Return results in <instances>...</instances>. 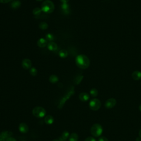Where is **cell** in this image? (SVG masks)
Instances as JSON below:
<instances>
[{
	"label": "cell",
	"mask_w": 141,
	"mask_h": 141,
	"mask_svg": "<svg viewBox=\"0 0 141 141\" xmlns=\"http://www.w3.org/2000/svg\"><path fill=\"white\" fill-rule=\"evenodd\" d=\"M76 64L80 69H86L90 65V61L87 56L79 55L76 58Z\"/></svg>",
	"instance_id": "1"
},
{
	"label": "cell",
	"mask_w": 141,
	"mask_h": 141,
	"mask_svg": "<svg viewBox=\"0 0 141 141\" xmlns=\"http://www.w3.org/2000/svg\"><path fill=\"white\" fill-rule=\"evenodd\" d=\"M42 11L45 13L49 14L53 13L55 10V5L54 3L50 0H46L41 4V7Z\"/></svg>",
	"instance_id": "2"
},
{
	"label": "cell",
	"mask_w": 141,
	"mask_h": 141,
	"mask_svg": "<svg viewBox=\"0 0 141 141\" xmlns=\"http://www.w3.org/2000/svg\"><path fill=\"white\" fill-rule=\"evenodd\" d=\"M103 131V127L99 123L94 124L91 127V132L94 137H98L100 136Z\"/></svg>",
	"instance_id": "3"
},
{
	"label": "cell",
	"mask_w": 141,
	"mask_h": 141,
	"mask_svg": "<svg viewBox=\"0 0 141 141\" xmlns=\"http://www.w3.org/2000/svg\"><path fill=\"white\" fill-rule=\"evenodd\" d=\"M32 113L33 115L37 118H42L45 116L46 111L45 109L42 107H35L33 110Z\"/></svg>",
	"instance_id": "4"
},
{
	"label": "cell",
	"mask_w": 141,
	"mask_h": 141,
	"mask_svg": "<svg viewBox=\"0 0 141 141\" xmlns=\"http://www.w3.org/2000/svg\"><path fill=\"white\" fill-rule=\"evenodd\" d=\"M101 101L98 99H93L89 102V108L93 111H97L101 107Z\"/></svg>",
	"instance_id": "5"
},
{
	"label": "cell",
	"mask_w": 141,
	"mask_h": 141,
	"mask_svg": "<svg viewBox=\"0 0 141 141\" xmlns=\"http://www.w3.org/2000/svg\"><path fill=\"white\" fill-rule=\"evenodd\" d=\"M74 94V87H73L72 88L71 91L68 93L65 97H64V98H62L59 105V108H61L62 106H63L64 104L67 100V99H69L73 94Z\"/></svg>",
	"instance_id": "6"
},
{
	"label": "cell",
	"mask_w": 141,
	"mask_h": 141,
	"mask_svg": "<svg viewBox=\"0 0 141 141\" xmlns=\"http://www.w3.org/2000/svg\"><path fill=\"white\" fill-rule=\"evenodd\" d=\"M116 104V100L114 98H110L105 103V106L108 109H111L114 108Z\"/></svg>",
	"instance_id": "7"
},
{
	"label": "cell",
	"mask_w": 141,
	"mask_h": 141,
	"mask_svg": "<svg viewBox=\"0 0 141 141\" xmlns=\"http://www.w3.org/2000/svg\"><path fill=\"white\" fill-rule=\"evenodd\" d=\"M22 65L24 69L30 70L31 68H32V61L28 59H25L22 61Z\"/></svg>",
	"instance_id": "8"
},
{
	"label": "cell",
	"mask_w": 141,
	"mask_h": 141,
	"mask_svg": "<svg viewBox=\"0 0 141 141\" xmlns=\"http://www.w3.org/2000/svg\"><path fill=\"white\" fill-rule=\"evenodd\" d=\"M19 130L22 133H26L28 132L29 127L25 123H21L19 125Z\"/></svg>",
	"instance_id": "9"
},
{
	"label": "cell",
	"mask_w": 141,
	"mask_h": 141,
	"mask_svg": "<svg viewBox=\"0 0 141 141\" xmlns=\"http://www.w3.org/2000/svg\"><path fill=\"white\" fill-rule=\"evenodd\" d=\"M48 41L46 40V39L45 38H40L38 40L37 42V45L39 47V48H43L46 47L47 45H48Z\"/></svg>",
	"instance_id": "10"
},
{
	"label": "cell",
	"mask_w": 141,
	"mask_h": 141,
	"mask_svg": "<svg viewBox=\"0 0 141 141\" xmlns=\"http://www.w3.org/2000/svg\"><path fill=\"white\" fill-rule=\"evenodd\" d=\"M48 49L51 51H55L57 49H58V46H57V44L54 41H51V42H49L47 45Z\"/></svg>",
	"instance_id": "11"
},
{
	"label": "cell",
	"mask_w": 141,
	"mask_h": 141,
	"mask_svg": "<svg viewBox=\"0 0 141 141\" xmlns=\"http://www.w3.org/2000/svg\"><path fill=\"white\" fill-rule=\"evenodd\" d=\"M89 98H90L89 95L88 93L85 92L81 93L79 95V98L80 99V100L83 102L88 101L89 99Z\"/></svg>",
	"instance_id": "12"
},
{
	"label": "cell",
	"mask_w": 141,
	"mask_h": 141,
	"mask_svg": "<svg viewBox=\"0 0 141 141\" xmlns=\"http://www.w3.org/2000/svg\"><path fill=\"white\" fill-rule=\"evenodd\" d=\"M22 3L21 2L18 1V0H14V1H13L11 3V7L12 8L15 9H17L19 8L20 6H21Z\"/></svg>",
	"instance_id": "13"
},
{
	"label": "cell",
	"mask_w": 141,
	"mask_h": 141,
	"mask_svg": "<svg viewBox=\"0 0 141 141\" xmlns=\"http://www.w3.org/2000/svg\"><path fill=\"white\" fill-rule=\"evenodd\" d=\"M132 77L133 80L138 81L141 79V72L138 71H136L133 72L132 74Z\"/></svg>",
	"instance_id": "14"
},
{
	"label": "cell",
	"mask_w": 141,
	"mask_h": 141,
	"mask_svg": "<svg viewBox=\"0 0 141 141\" xmlns=\"http://www.w3.org/2000/svg\"><path fill=\"white\" fill-rule=\"evenodd\" d=\"M44 121L46 124L51 125L54 122V119L51 115H47L44 119Z\"/></svg>",
	"instance_id": "15"
},
{
	"label": "cell",
	"mask_w": 141,
	"mask_h": 141,
	"mask_svg": "<svg viewBox=\"0 0 141 141\" xmlns=\"http://www.w3.org/2000/svg\"><path fill=\"white\" fill-rule=\"evenodd\" d=\"M62 11L65 14H68L70 12V7L67 3H62L61 5Z\"/></svg>",
	"instance_id": "16"
},
{
	"label": "cell",
	"mask_w": 141,
	"mask_h": 141,
	"mask_svg": "<svg viewBox=\"0 0 141 141\" xmlns=\"http://www.w3.org/2000/svg\"><path fill=\"white\" fill-rule=\"evenodd\" d=\"M68 55H69L68 51L65 49L60 50L59 53V55L61 58H66L68 56Z\"/></svg>",
	"instance_id": "17"
},
{
	"label": "cell",
	"mask_w": 141,
	"mask_h": 141,
	"mask_svg": "<svg viewBox=\"0 0 141 141\" xmlns=\"http://www.w3.org/2000/svg\"><path fill=\"white\" fill-rule=\"evenodd\" d=\"M45 39L48 41L51 42V41H53L55 39V37L53 34L48 33L45 35Z\"/></svg>",
	"instance_id": "18"
},
{
	"label": "cell",
	"mask_w": 141,
	"mask_h": 141,
	"mask_svg": "<svg viewBox=\"0 0 141 141\" xmlns=\"http://www.w3.org/2000/svg\"><path fill=\"white\" fill-rule=\"evenodd\" d=\"M59 77H57L56 75H51L49 77V81L51 83H57V82L59 81Z\"/></svg>",
	"instance_id": "19"
},
{
	"label": "cell",
	"mask_w": 141,
	"mask_h": 141,
	"mask_svg": "<svg viewBox=\"0 0 141 141\" xmlns=\"http://www.w3.org/2000/svg\"><path fill=\"white\" fill-rule=\"evenodd\" d=\"M42 12L43 11L41 8H40L39 7H36L33 9V13L35 15V16H40L41 14V12Z\"/></svg>",
	"instance_id": "20"
},
{
	"label": "cell",
	"mask_w": 141,
	"mask_h": 141,
	"mask_svg": "<svg viewBox=\"0 0 141 141\" xmlns=\"http://www.w3.org/2000/svg\"><path fill=\"white\" fill-rule=\"evenodd\" d=\"M78 135L76 133H72L69 137V141H78Z\"/></svg>",
	"instance_id": "21"
},
{
	"label": "cell",
	"mask_w": 141,
	"mask_h": 141,
	"mask_svg": "<svg viewBox=\"0 0 141 141\" xmlns=\"http://www.w3.org/2000/svg\"><path fill=\"white\" fill-rule=\"evenodd\" d=\"M39 28L40 29L45 30H46L48 28L49 25H48V23H47L44 22H41L39 24Z\"/></svg>",
	"instance_id": "22"
},
{
	"label": "cell",
	"mask_w": 141,
	"mask_h": 141,
	"mask_svg": "<svg viewBox=\"0 0 141 141\" xmlns=\"http://www.w3.org/2000/svg\"><path fill=\"white\" fill-rule=\"evenodd\" d=\"M29 72H30V74L32 76H35L38 74V70L36 69L35 67H32L29 70Z\"/></svg>",
	"instance_id": "23"
},
{
	"label": "cell",
	"mask_w": 141,
	"mask_h": 141,
	"mask_svg": "<svg viewBox=\"0 0 141 141\" xmlns=\"http://www.w3.org/2000/svg\"><path fill=\"white\" fill-rule=\"evenodd\" d=\"M83 78V76H78L77 77H76V78L75 79L74 81V83H75L76 84H79L81 82V81H82Z\"/></svg>",
	"instance_id": "24"
},
{
	"label": "cell",
	"mask_w": 141,
	"mask_h": 141,
	"mask_svg": "<svg viewBox=\"0 0 141 141\" xmlns=\"http://www.w3.org/2000/svg\"><path fill=\"white\" fill-rule=\"evenodd\" d=\"M90 94L92 97H96L98 95V91L95 88H93L90 91Z\"/></svg>",
	"instance_id": "25"
},
{
	"label": "cell",
	"mask_w": 141,
	"mask_h": 141,
	"mask_svg": "<svg viewBox=\"0 0 141 141\" xmlns=\"http://www.w3.org/2000/svg\"><path fill=\"white\" fill-rule=\"evenodd\" d=\"M61 136H62V137H64V138L67 139V138H69V137H70L69 132H68V131H64L63 133H62Z\"/></svg>",
	"instance_id": "26"
},
{
	"label": "cell",
	"mask_w": 141,
	"mask_h": 141,
	"mask_svg": "<svg viewBox=\"0 0 141 141\" xmlns=\"http://www.w3.org/2000/svg\"><path fill=\"white\" fill-rule=\"evenodd\" d=\"M85 141H96V139L93 137H88L85 139Z\"/></svg>",
	"instance_id": "27"
},
{
	"label": "cell",
	"mask_w": 141,
	"mask_h": 141,
	"mask_svg": "<svg viewBox=\"0 0 141 141\" xmlns=\"http://www.w3.org/2000/svg\"><path fill=\"white\" fill-rule=\"evenodd\" d=\"M98 141H109V140L107 138L105 137H101L99 138V139H98Z\"/></svg>",
	"instance_id": "28"
},
{
	"label": "cell",
	"mask_w": 141,
	"mask_h": 141,
	"mask_svg": "<svg viewBox=\"0 0 141 141\" xmlns=\"http://www.w3.org/2000/svg\"><path fill=\"white\" fill-rule=\"evenodd\" d=\"M6 141H17V140L12 137H8L6 139Z\"/></svg>",
	"instance_id": "29"
},
{
	"label": "cell",
	"mask_w": 141,
	"mask_h": 141,
	"mask_svg": "<svg viewBox=\"0 0 141 141\" xmlns=\"http://www.w3.org/2000/svg\"><path fill=\"white\" fill-rule=\"evenodd\" d=\"M11 1V0H0V3H7Z\"/></svg>",
	"instance_id": "30"
},
{
	"label": "cell",
	"mask_w": 141,
	"mask_h": 141,
	"mask_svg": "<svg viewBox=\"0 0 141 141\" xmlns=\"http://www.w3.org/2000/svg\"><path fill=\"white\" fill-rule=\"evenodd\" d=\"M59 140L60 141H67V139H66L64 138V137H62V136H61V137H59Z\"/></svg>",
	"instance_id": "31"
},
{
	"label": "cell",
	"mask_w": 141,
	"mask_h": 141,
	"mask_svg": "<svg viewBox=\"0 0 141 141\" xmlns=\"http://www.w3.org/2000/svg\"><path fill=\"white\" fill-rule=\"evenodd\" d=\"M60 1L62 3H67V2L69 1V0H60Z\"/></svg>",
	"instance_id": "32"
},
{
	"label": "cell",
	"mask_w": 141,
	"mask_h": 141,
	"mask_svg": "<svg viewBox=\"0 0 141 141\" xmlns=\"http://www.w3.org/2000/svg\"><path fill=\"white\" fill-rule=\"evenodd\" d=\"M136 141H141V138L140 137H137L136 139Z\"/></svg>",
	"instance_id": "33"
},
{
	"label": "cell",
	"mask_w": 141,
	"mask_h": 141,
	"mask_svg": "<svg viewBox=\"0 0 141 141\" xmlns=\"http://www.w3.org/2000/svg\"><path fill=\"white\" fill-rule=\"evenodd\" d=\"M139 137H140L141 138V129L139 130Z\"/></svg>",
	"instance_id": "34"
},
{
	"label": "cell",
	"mask_w": 141,
	"mask_h": 141,
	"mask_svg": "<svg viewBox=\"0 0 141 141\" xmlns=\"http://www.w3.org/2000/svg\"><path fill=\"white\" fill-rule=\"evenodd\" d=\"M139 110L141 111V104H140L139 105Z\"/></svg>",
	"instance_id": "35"
},
{
	"label": "cell",
	"mask_w": 141,
	"mask_h": 141,
	"mask_svg": "<svg viewBox=\"0 0 141 141\" xmlns=\"http://www.w3.org/2000/svg\"><path fill=\"white\" fill-rule=\"evenodd\" d=\"M53 141H60L59 139H54V140H53Z\"/></svg>",
	"instance_id": "36"
},
{
	"label": "cell",
	"mask_w": 141,
	"mask_h": 141,
	"mask_svg": "<svg viewBox=\"0 0 141 141\" xmlns=\"http://www.w3.org/2000/svg\"><path fill=\"white\" fill-rule=\"evenodd\" d=\"M36 1H43V0H36Z\"/></svg>",
	"instance_id": "37"
}]
</instances>
